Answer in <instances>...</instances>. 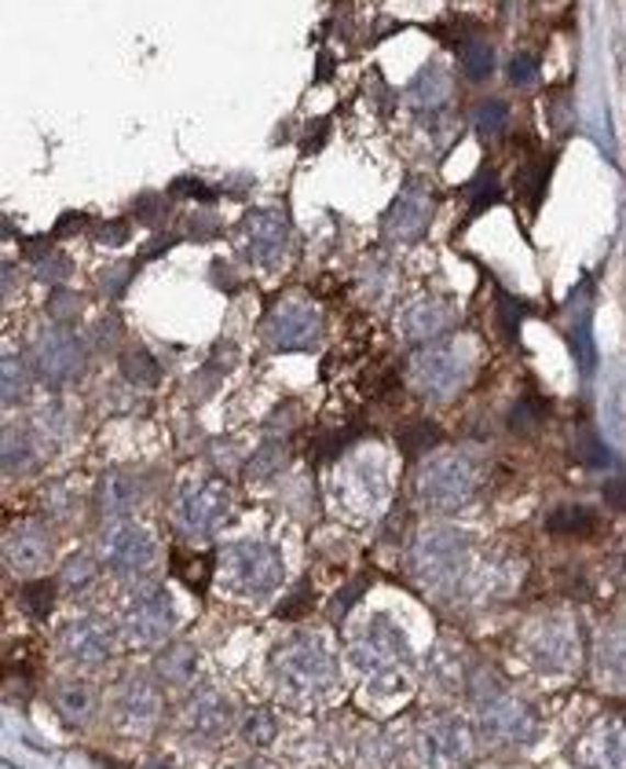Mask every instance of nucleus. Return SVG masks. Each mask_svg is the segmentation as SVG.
<instances>
[{"instance_id": "obj_1", "label": "nucleus", "mask_w": 626, "mask_h": 769, "mask_svg": "<svg viewBox=\"0 0 626 769\" xmlns=\"http://www.w3.org/2000/svg\"><path fill=\"white\" fill-rule=\"evenodd\" d=\"M271 675L279 681V689L293 700H315L326 696L337 681L334 656L323 637L315 634H293L290 642L275 648L271 656Z\"/></svg>"}, {"instance_id": "obj_2", "label": "nucleus", "mask_w": 626, "mask_h": 769, "mask_svg": "<svg viewBox=\"0 0 626 769\" xmlns=\"http://www.w3.org/2000/svg\"><path fill=\"white\" fill-rule=\"evenodd\" d=\"M403 659H406V637L384 615H373L351 637V667L370 681V689L373 686L381 692L400 689Z\"/></svg>"}, {"instance_id": "obj_3", "label": "nucleus", "mask_w": 626, "mask_h": 769, "mask_svg": "<svg viewBox=\"0 0 626 769\" xmlns=\"http://www.w3.org/2000/svg\"><path fill=\"white\" fill-rule=\"evenodd\" d=\"M224 571L242 598H264V593H271L282 582V557L275 546L246 538V543L227 546Z\"/></svg>"}, {"instance_id": "obj_4", "label": "nucleus", "mask_w": 626, "mask_h": 769, "mask_svg": "<svg viewBox=\"0 0 626 769\" xmlns=\"http://www.w3.org/2000/svg\"><path fill=\"white\" fill-rule=\"evenodd\" d=\"M480 729L494 744H524L535 736L538 718L524 700H516L502 689H491V696L480 703Z\"/></svg>"}, {"instance_id": "obj_5", "label": "nucleus", "mask_w": 626, "mask_h": 769, "mask_svg": "<svg viewBox=\"0 0 626 769\" xmlns=\"http://www.w3.org/2000/svg\"><path fill=\"white\" fill-rule=\"evenodd\" d=\"M472 491H477V472L466 458H436L422 472V499L433 510H458L472 499Z\"/></svg>"}, {"instance_id": "obj_6", "label": "nucleus", "mask_w": 626, "mask_h": 769, "mask_svg": "<svg viewBox=\"0 0 626 769\" xmlns=\"http://www.w3.org/2000/svg\"><path fill=\"white\" fill-rule=\"evenodd\" d=\"M33 370H37L41 381L52 384V389L81 378V370H85L81 341H77L70 330H44V334L33 341Z\"/></svg>"}, {"instance_id": "obj_7", "label": "nucleus", "mask_w": 626, "mask_h": 769, "mask_svg": "<svg viewBox=\"0 0 626 769\" xmlns=\"http://www.w3.org/2000/svg\"><path fill=\"white\" fill-rule=\"evenodd\" d=\"M231 510V494L224 483L216 480H202V483H187V488L176 494V521H180L191 535H213L224 516Z\"/></svg>"}, {"instance_id": "obj_8", "label": "nucleus", "mask_w": 626, "mask_h": 769, "mask_svg": "<svg viewBox=\"0 0 626 769\" xmlns=\"http://www.w3.org/2000/svg\"><path fill=\"white\" fill-rule=\"evenodd\" d=\"M172 626V604L161 587H139L125 601V634L136 645L161 642Z\"/></svg>"}, {"instance_id": "obj_9", "label": "nucleus", "mask_w": 626, "mask_h": 769, "mask_svg": "<svg viewBox=\"0 0 626 769\" xmlns=\"http://www.w3.org/2000/svg\"><path fill=\"white\" fill-rule=\"evenodd\" d=\"M527 656L546 675H564L579 664V634L568 620H546L527 637Z\"/></svg>"}, {"instance_id": "obj_10", "label": "nucleus", "mask_w": 626, "mask_h": 769, "mask_svg": "<svg viewBox=\"0 0 626 769\" xmlns=\"http://www.w3.org/2000/svg\"><path fill=\"white\" fill-rule=\"evenodd\" d=\"M414 565L428 582H447L455 579L461 565H466V535L450 532V527H436V532L422 535V543L414 549Z\"/></svg>"}, {"instance_id": "obj_11", "label": "nucleus", "mask_w": 626, "mask_h": 769, "mask_svg": "<svg viewBox=\"0 0 626 769\" xmlns=\"http://www.w3.org/2000/svg\"><path fill=\"white\" fill-rule=\"evenodd\" d=\"M466 370H469L466 356L450 345H433V348L417 352V359L411 367L414 384L428 395H450L466 381Z\"/></svg>"}, {"instance_id": "obj_12", "label": "nucleus", "mask_w": 626, "mask_h": 769, "mask_svg": "<svg viewBox=\"0 0 626 769\" xmlns=\"http://www.w3.org/2000/svg\"><path fill=\"white\" fill-rule=\"evenodd\" d=\"M154 538L147 527L139 524H110L103 532V560L121 576L143 571L154 565Z\"/></svg>"}, {"instance_id": "obj_13", "label": "nucleus", "mask_w": 626, "mask_h": 769, "mask_svg": "<svg viewBox=\"0 0 626 769\" xmlns=\"http://www.w3.org/2000/svg\"><path fill=\"white\" fill-rule=\"evenodd\" d=\"M268 337L279 352H304L318 341V312L304 301H286L268 319Z\"/></svg>"}, {"instance_id": "obj_14", "label": "nucleus", "mask_w": 626, "mask_h": 769, "mask_svg": "<svg viewBox=\"0 0 626 769\" xmlns=\"http://www.w3.org/2000/svg\"><path fill=\"white\" fill-rule=\"evenodd\" d=\"M469 755V733L458 718H436L422 729L425 769H458Z\"/></svg>"}, {"instance_id": "obj_15", "label": "nucleus", "mask_w": 626, "mask_h": 769, "mask_svg": "<svg viewBox=\"0 0 626 769\" xmlns=\"http://www.w3.org/2000/svg\"><path fill=\"white\" fill-rule=\"evenodd\" d=\"M579 762L586 769H626V722L604 718L582 736Z\"/></svg>"}, {"instance_id": "obj_16", "label": "nucleus", "mask_w": 626, "mask_h": 769, "mask_svg": "<svg viewBox=\"0 0 626 769\" xmlns=\"http://www.w3.org/2000/svg\"><path fill=\"white\" fill-rule=\"evenodd\" d=\"M59 645H63V653L74 659V664L96 667V664H103V659L110 656V648H114V637H110L107 623H99V620H92V615H85V620L66 623Z\"/></svg>"}, {"instance_id": "obj_17", "label": "nucleus", "mask_w": 626, "mask_h": 769, "mask_svg": "<svg viewBox=\"0 0 626 769\" xmlns=\"http://www.w3.org/2000/svg\"><path fill=\"white\" fill-rule=\"evenodd\" d=\"M158 718V692L143 675L125 678L118 692V725L128 733H147Z\"/></svg>"}, {"instance_id": "obj_18", "label": "nucleus", "mask_w": 626, "mask_h": 769, "mask_svg": "<svg viewBox=\"0 0 626 769\" xmlns=\"http://www.w3.org/2000/svg\"><path fill=\"white\" fill-rule=\"evenodd\" d=\"M246 238H249V257L257 264H275L286 253L290 242V224L275 209H260V213L246 216Z\"/></svg>"}, {"instance_id": "obj_19", "label": "nucleus", "mask_w": 626, "mask_h": 769, "mask_svg": "<svg viewBox=\"0 0 626 769\" xmlns=\"http://www.w3.org/2000/svg\"><path fill=\"white\" fill-rule=\"evenodd\" d=\"M428 220H433V198H428L422 187L411 183L403 187V194L395 198V205L389 209V231L395 238L414 242L425 235Z\"/></svg>"}, {"instance_id": "obj_20", "label": "nucleus", "mask_w": 626, "mask_h": 769, "mask_svg": "<svg viewBox=\"0 0 626 769\" xmlns=\"http://www.w3.org/2000/svg\"><path fill=\"white\" fill-rule=\"evenodd\" d=\"M187 729H191L198 740H220L231 729V703L220 696V692H202V696L191 700L187 707Z\"/></svg>"}, {"instance_id": "obj_21", "label": "nucleus", "mask_w": 626, "mask_h": 769, "mask_svg": "<svg viewBox=\"0 0 626 769\" xmlns=\"http://www.w3.org/2000/svg\"><path fill=\"white\" fill-rule=\"evenodd\" d=\"M48 532L41 524H22L15 535L8 538V565L19 571H37L48 560Z\"/></svg>"}, {"instance_id": "obj_22", "label": "nucleus", "mask_w": 626, "mask_h": 769, "mask_svg": "<svg viewBox=\"0 0 626 769\" xmlns=\"http://www.w3.org/2000/svg\"><path fill=\"white\" fill-rule=\"evenodd\" d=\"M450 326V312L447 304L439 301H414L406 312L400 315V330L406 341H433Z\"/></svg>"}, {"instance_id": "obj_23", "label": "nucleus", "mask_w": 626, "mask_h": 769, "mask_svg": "<svg viewBox=\"0 0 626 769\" xmlns=\"http://www.w3.org/2000/svg\"><path fill=\"white\" fill-rule=\"evenodd\" d=\"M597 667H601V678L608 681L612 689H626V620H615L612 626H604L601 645H597Z\"/></svg>"}, {"instance_id": "obj_24", "label": "nucleus", "mask_w": 626, "mask_h": 769, "mask_svg": "<svg viewBox=\"0 0 626 769\" xmlns=\"http://www.w3.org/2000/svg\"><path fill=\"white\" fill-rule=\"evenodd\" d=\"M55 707H59L63 722L85 725L88 718H92V711H96V692L81 678L59 681V686H55Z\"/></svg>"}, {"instance_id": "obj_25", "label": "nucleus", "mask_w": 626, "mask_h": 769, "mask_svg": "<svg viewBox=\"0 0 626 769\" xmlns=\"http://www.w3.org/2000/svg\"><path fill=\"white\" fill-rule=\"evenodd\" d=\"M139 499V483L125 477V472H107L103 483H99V505L110 516H125Z\"/></svg>"}, {"instance_id": "obj_26", "label": "nucleus", "mask_w": 626, "mask_h": 769, "mask_svg": "<svg viewBox=\"0 0 626 769\" xmlns=\"http://www.w3.org/2000/svg\"><path fill=\"white\" fill-rule=\"evenodd\" d=\"M198 670V656L187 645H172L158 656V675L169 681V686H187Z\"/></svg>"}, {"instance_id": "obj_27", "label": "nucleus", "mask_w": 626, "mask_h": 769, "mask_svg": "<svg viewBox=\"0 0 626 769\" xmlns=\"http://www.w3.org/2000/svg\"><path fill=\"white\" fill-rule=\"evenodd\" d=\"M546 527L554 535H590L597 527V516L586 505H560V510L546 516Z\"/></svg>"}, {"instance_id": "obj_28", "label": "nucleus", "mask_w": 626, "mask_h": 769, "mask_svg": "<svg viewBox=\"0 0 626 769\" xmlns=\"http://www.w3.org/2000/svg\"><path fill=\"white\" fill-rule=\"evenodd\" d=\"M121 370H125V378L132 384H143V389H150V384H158L161 378V370H158V363H154V356L147 348H132L121 356Z\"/></svg>"}, {"instance_id": "obj_29", "label": "nucleus", "mask_w": 626, "mask_h": 769, "mask_svg": "<svg viewBox=\"0 0 626 769\" xmlns=\"http://www.w3.org/2000/svg\"><path fill=\"white\" fill-rule=\"evenodd\" d=\"M33 466V439L22 428H8L4 433V469L22 472Z\"/></svg>"}, {"instance_id": "obj_30", "label": "nucleus", "mask_w": 626, "mask_h": 769, "mask_svg": "<svg viewBox=\"0 0 626 769\" xmlns=\"http://www.w3.org/2000/svg\"><path fill=\"white\" fill-rule=\"evenodd\" d=\"M461 70H466L469 81H483V77H491L494 70V48L483 41H469L466 48H461Z\"/></svg>"}, {"instance_id": "obj_31", "label": "nucleus", "mask_w": 626, "mask_h": 769, "mask_svg": "<svg viewBox=\"0 0 626 769\" xmlns=\"http://www.w3.org/2000/svg\"><path fill=\"white\" fill-rule=\"evenodd\" d=\"M436 444H439V428L433 422H411V425L400 428V447L411 458L425 455V450H433Z\"/></svg>"}, {"instance_id": "obj_32", "label": "nucleus", "mask_w": 626, "mask_h": 769, "mask_svg": "<svg viewBox=\"0 0 626 769\" xmlns=\"http://www.w3.org/2000/svg\"><path fill=\"white\" fill-rule=\"evenodd\" d=\"M466 194H469V213H472V216L483 213L488 205L499 202L502 191H499V176H494V169H488V165H483V172L466 187Z\"/></svg>"}, {"instance_id": "obj_33", "label": "nucleus", "mask_w": 626, "mask_h": 769, "mask_svg": "<svg viewBox=\"0 0 626 769\" xmlns=\"http://www.w3.org/2000/svg\"><path fill=\"white\" fill-rule=\"evenodd\" d=\"M19 604L33 615V620H44V615L52 612V604H55V587H52L48 579H33V582H26V587H22Z\"/></svg>"}, {"instance_id": "obj_34", "label": "nucleus", "mask_w": 626, "mask_h": 769, "mask_svg": "<svg viewBox=\"0 0 626 769\" xmlns=\"http://www.w3.org/2000/svg\"><path fill=\"white\" fill-rule=\"evenodd\" d=\"M546 180H549V165H546V161L524 165L521 176H516V191H521V198H527V205H532V209H535L538 202H543Z\"/></svg>"}, {"instance_id": "obj_35", "label": "nucleus", "mask_w": 626, "mask_h": 769, "mask_svg": "<svg viewBox=\"0 0 626 769\" xmlns=\"http://www.w3.org/2000/svg\"><path fill=\"white\" fill-rule=\"evenodd\" d=\"M505 125H510V107H505L502 99H483L477 107L480 136H499V132H505Z\"/></svg>"}, {"instance_id": "obj_36", "label": "nucleus", "mask_w": 626, "mask_h": 769, "mask_svg": "<svg viewBox=\"0 0 626 769\" xmlns=\"http://www.w3.org/2000/svg\"><path fill=\"white\" fill-rule=\"evenodd\" d=\"M30 389V370L19 356H4V403L15 406Z\"/></svg>"}, {"instance_id": "obj_37", "label": "nucleus", "mask_w": 626, "mask_h": 769, "mask_svg": "<svg viewBox=\"0 0 626 769\" xmlns=\"http://www.w3.org/2000/svg\"><path fill=\"white\" fill-rule=\"evenodd\" d=\"M282 461H286L282 444H264L257 455H253L249 466H246V477L249 480H268V477H275V472L282 469Z\"/></svg>"}, {"instance_id": "obj_38", "label": "nucleus", "mask_w": 626, "mask_h": 769, "mask_svg": "<svg viewBox=\"0 0 626 769\" xmlns=\"http://www.w3.org/2000/svg\"><path fill=\"white\" fill-rule=\"evenodd\" d=\"M411 96H414L422 107L439 103V99L447 96V81H444V74H439V70H425V74L417 77V81L411 85Z\"/></svg>"}, {"instance_id": "obj_39", "label": "nucleus", "mask_w": 626, "mask_h": 769, "mask_svg": "<svg viewBox=\"0 0 626 769\" xmlns=\"http://www.w3.org/2000/svg\"><path fill=\"white\" fill-rule=\"evenodd\" d=\"M275 729H279V725H275L271 711H249L246 722H242V736H246L249 744H271Z\"/></svg>"}, {"instance_id": "obj_40", "label": "nucleus", "mask_w": 626, "mask_h": 769, "mask_svg": "<svg viewBox=\"0 0 626 769\" xmlns=\"http://www.w3.org/2000/svg\"><path fill=\"white\" fill-rule=\"evenodd\" d=\"M521 319H524V304L510 293H499V326L505 341H516V334H521Z\"/></svg>"}, {"instance_id": "obj_41", "label": "nucleus", "mask_w": 626, "mask_h": 769, "mask_svg": "<svg viewBox=\"0 0 626 769\" xmlns=\"http://www.w3.org/2000/svg\"><path fill=\"white\" fill-rule=\"evenodd\" d=\"M132 235L128 220H103V224L92 227V238L99 242V246H125Z\"/></svg>"}, {"instance_id": "obj_42", "label": "nucleus", "mask_w": 626, "mask_h": 769, "mask_svg": "<svg viewBox=\"0 0 626 769\" xmlns=\"http://www.w3.org/2000/svg\"><path fill=\"white\" fill-rule=\"evenodd\" d=\"M92 579H96V568H92V560H88V557L77 554V557L66 560V568H63V582H66V587H70V590H81V587H88V582H92Z\"/></svg>"}, {"instance_id": "obj_43", "label": "nucleus", "mask_w": 626, "mask_h": 769, "mask_svg": "<svg viewBox=\"0 0 626 769\" xmlns=\"http://www.w3.org/2000/svg\"><path fill=\"white\" fill-rule=\"evenodd\" d=\"M37 264V275L44 282H52V286H59L66 275H70V260L63 257V253H44L41 260H33Z\"/></svg>"}, {"instance_id": "obj_44", "label": "nucleus", "mask_w": 626, "mask_h": 769, "mask_svg": "<svg viewBox=\"0 0 626 769\" xmlns=\"http://www.w3.org/2000/svg\"><path fill=\"white\" fill-rule=\"evenodd\" d=\"M48 315L59 319V323H70V319L81 315V301H77V297H74L70 290H52Z\"/></svg>"}, {"instance_id": "obj_45", "label": "nucleus", "mask_w": 626, "mask_h": 769, "mask_svg": "<svg viewBox=\"0 0 626 769\" xmlns=\"http://www.w3.org/2000/svg\"><path fill=\"white\" fill-rule=\"evenodd\" d=\"M132 271H136V264H114V268H107L103 275H99V286H103V293L107 297H121V293H125Z\"/></svg>"}, {"instance_id": "obj_46", "label": "nucleus", "mask_w": 626, "mask_h": 769, "mask_svg": "<svg viewBox=\"0 0 626 769\" xmlns=\"http://www.w3.org/2000/svg\"><path fill=\"white\" fill-rule=\"evenodd\" d=\"M172 194H187V198H194V202H216V191L209 183H202V180H194V176H180V180H172V187H169Z\"/></svg>"}, {"instance_id": "obj_47", "label": "nucleus", "mask_w": 626, "mask_h": 769, "mask_svg": "<svg viewBox=\"0 0 626 769\" xmlns=\"http://www.w3.org/2000/svg\"><path fill=\"white\" fill-rule=\"evenodd\" d=\"M165 213H169V198H154V194H143L139 202H136V216H139V224H161Z\"/></svg>"}, {"instance_id": "obj_48", "label": "nucleus", "mask_w": 626, "mask_h": 769, "mask_svg": "<svg viewBox=\"0 0 626 769\" xmlns=\"http://www.w3.org/2000/svg\"><path fill=\"white\" fill-rule=\"evenodd\" d=\"M571 348H575V359L582 363V370H593V341H590V323H582L571 330Z\"/></svg>"}, {"instance_id": "obj_49", "label": "nucleus", "mask_w": 626, "mask_h": 769, "mask_svg": "<svg viewBox=\"0 0 626 769\" xmlns=\"http://www.w3.org/2000/svg\"><path fill=\"white\" fill-rule=\"evenodd\" d=\"M308 604H312V587H308V582H297L290 601L279 604V615H282V620H297L301 612H308Z\"/></svg>"}, {"instance_id": "obj_50", "label": "nucleus", "mask_w": 626, "mask_h": 769, "mask_svg": "<svg viewBox=\"0 0 626 769\" xmlns=\"http://www.w3.org/2000/svg\"><path fill=\"white\" fill-rule=\"evenodd\" d=\"M510 81L513 85H535L538 81V59H535V55H527V52L516 55V59L510 63Z\"/></svg>"}, {"instance_id": "obj_51", "label": "nucleus", "mask_w": 626, "mask_h": 769, "mask_svg": "<svg viewBox=\"0 0 626 769\" xmlns=\"http://www.w3.org/2000/svg\"><path fill=\"white\" fill-rule=\"evenodd\" d=\"M604 502H608L612 510L626 513V480H612V483H604Z\"/></svg>"}, {"instance_id": "obj_52", "label": "nucleus", "mask_w": 626, "mask_h": 769, "mask_svg": "<svg viewBox=\"0 0 626 769\" xmlns=\"http://www.w3.org/2000/svg\"><path fill=\"white\" fill-rule=\"evenodd\" d=\"M326 132H329V121H318V125H312V129H308L304 143H301V151H304V154L318 151V147H323V140H326Z\"/></svg>"}, {"instance_id": "obj_53", "label": "nucleus", "mask_w": 626, "mask_h": 769, "mask_svg": "<svg viewBox=\"0 0 626 769\" xmlns=\"http://www.w3.org/2000/svg\"><path fill=\"white\" fill-rule=\"evenodd\" d=\"M172 246H176V238H172V235H158V238H150L147 246L139 249V260H154V257H158V253L172 249Z\"/></svg>"}, {"instance_id": "obj_54", "label": "nucleus", "mask_w": 626, "mask_h": 769, "mask_svg": "<svg viewBox=\"0 0 626 769\" xmlns=\"http://www.w3.org/2000/svg\"><path fill=\"white\" fill-rule=\"evenodd\" d=\"M538 422V411H535V403L532 400H524L521 406L513 411V428H532Z\"/></svg>"}, {"instance_id": "obj_55", "label": "nucleus", "mask_w": 626, "mask_h": 769, "mask_svg": "<svg viewBox=\"0 0 626 769\" xmlns=\"http://www.w3.org/2000/svg\"><path fill=\"white\" fill-rule=\"evenodd\" d=\"M362 587H367V582H362V579H356V582H351L348 590H340V593H337V604H334V615H340V609H351V601L359 598V593H362Z\"/></svg>"}, {"instance_id": "obj_56", "label": "nucleus", "mask_w": 626, "mask_h": 769, "mask_svg": "<svg viewBox=\"0 0 626 769\" xmlns=\"http://www.w3.org/2000/svg\"><path fill=\"white\" fill-rule=\"evenodd\" d=\"M85 220H88L85 213H63V216H59V224H55V231H52V235H74V231L81 227Z\"/></svg>"}, {"instance_id": "obj_57", "label": "nucleus", "mask_w": 626, "mask_h": 769, "mask_svg": "<svg viewBox=\"0 0 626 769\" xmlns=\"http://www.w3.org/2000/svg\"><path fill=\"white\" fill-rule=\"evenodd\" d=\"M187 227H191L194 238H213V235H216V220H198V216H194Z\"/></svg>"}, {"instance_id": "obj_58", "label": "nucleus", "mask_w": 626, "mask_h": 769, "mask_svg": "<svg viewBox=\"0 0 626 769\" xmlns=\"http://www.w3.org/2000/svg\"><path fill=\"white\" fill-rule=\"evenodd\" d=\"M231 769H268V766H257V762H238V766H231Z\"/></svg>"}]
</instances>
